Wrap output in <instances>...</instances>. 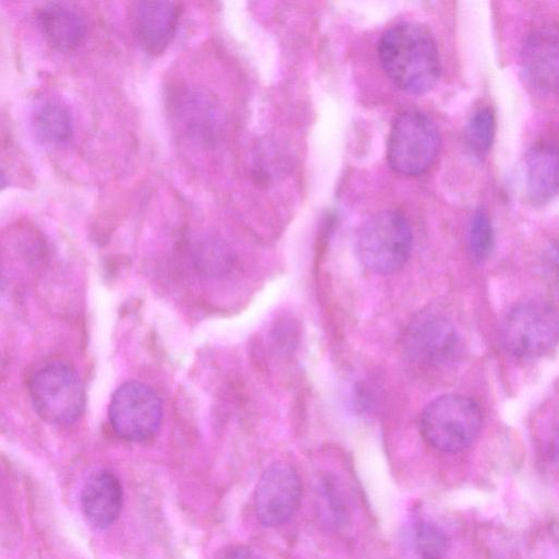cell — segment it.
<instances>
[{
    "label": "cell",
    "instance_id": "1",
    "mask_svg": "<svg viewBox=\"0 0 559 559\" xmlns=\"http://www.w3.org/2000/svg\"><path fill=\"white\" fill-rule=\"evenodd\" d=\"M381 64L401 90L423 94L440 75V59L435 38L424 25L404 22L392 26L379 44Z\"/></svg>",
    "mask_w": 559,
    "mask_h": 559
},
{
    "label": "cell",
    "instance_id": "2",
    "mask_svg": "<svg viewBox=\"0 0 559 559\" xmlns=\"http://www.w3.org/2000/svg\"><path fill=\"white\" fill-rule=\"evenodd\" d=\"M483 425L478 404L461 394H444L431 401L420 418L425 440L439 451L456 453L468 448Z\"/></svg>",
    "mask_w": 559,
    "mask_h": 559
},
{
    "label": "cell",
    "instance_id": "3",
    "mask_svg": "<svg viewBox=\"0 0 559 559\" xmlns=\"http://www.w3.org/2000/svg\"><path fill=\"white\" fill-rule=\"evenodd\" d=\"M413 246L411 226L397 211H383L366 221L356 234L355 247L360 261L378 274L402 267Z\"/></svg>",
    "mask_w": 559,
    "mask_h": 559
},
{
    "label": "cell",
    "instance_id": "4",
    "mask_svg": "<svg viewBox=\"0 0 559 559\" xmlns=\"http://www.w3.org/2000/svg\"><path fill=\"white\" fill-rule=\"evenodd\" d=\"M29 393L35 411L49 424H72L85 407L84 386L75 370L63 362L39 368L31 380Z\"/></svg>",
    "mask_w": 559,
    "mask_h": 559
},
{
    "label": "cell",
    "instance_id": "5",
    "mask_svg": "<svg viewBox=\"0 0 559 559\" xmlns=\"http://www.w3.org/2000/svg\"><path fill=\"white\" fill-rule=\"evenodd\" d=\"M440 151V134L425 114L407 110L394 121L388 142V160L402 175L425 173Z\"/></svg>",
    "mask_w": 559,
    "mask_h": 559
},
{
    "label": "cell",
    "instance_id": "6",
    "mask_svg": "<svg viewBox=\"0 0 559 559\" xmlns=\"http://www.w3.org/2000/svg\"><path fill=\"white\" fill-rule=\"evenodd\" d=\"M501 341L504 348L518 357L546 354L559 342V313L542 301L519 304L503 319Z\"/></svg>",
    "mask_w": 559,
    "mask_h": 559
},
{
    "label": "cell",
    "instance_id": "7",
    "mask_svg": "<svg viewBox=\"0 0 559 559\" xmlns=\"http://www.w3.org/2000/svg\"><path fill=\"white\" fill-rule=\"evenodd\" d=\"M108 417L118 437L128 441H143L159 429L163 418L162 402L148 385L129 381L114 392Z\"/></svg>",
    "mask_w": 559,
    "mask_h": 559
},
{
    "label": "cell",
    "instance_id": "8",
    "mask_svg": "<svg viewBox=\"0 0 559 559\" xmlns=\"http://www.w3.org/2000/svg\"><path fill=\"white\" fill-rule=\"evenodd\" d=\"M403 347L412 361L421 366L438 367L457 358L461 342L455 326L448 318L424 311L406 328Z\"/></svg>",
    "mask_w": 559,
    "mask_h": 559
},
{
    "label": "cell",
    "instance_id": "9",
    "mask_svg": "<svg viewBox=\"0 0 559 559\" xmlns=\"http://www.w3.org/2000/svg\"><path fill=\"white\" fill-rule=\"evenodd\" d=\"M302 487L297 472L277 463L266 468L254 490V509L259 521L267 527L288 522L299 508Z\"/></svg>",
    "mask_w": 559,
    "mask_h": 559
},
{
    "label": "cell",
    "instance_id": "10",
    "mask_svg": "<svg viewBox=\"0 0 559 559\" xmlns=\"http://www.w3.org/2000/svg\"><path fill=\"white\" fill-rule=\"evenodd\" d=\"M173 114L185 135L202 145L214 144L223 128L218 103L199 90H185L175 95Z\"/></svg>",
    "mask_w": 559,
    "mask_h": 559
},
{
    "label": "cell",
    "instance_id": "11",
    "mask_svg": "<svg viewBox=\"0 0 559 559\" xmlns=\"http://www.w3.org/2000/svg\"><path fill=\"white\" fill-rule=\"evenodd\" d=\"M521 69L526 82L543 94H559V33L534 31L521 52Z\"/></svg>",
    "mask_w": 559,
    "mask_h": 559
},
{
    "label": "cell",
    "instance_id": "12",
    "mask_svg": "<svg viewBox=\"0 0 559 559\" xmlns=\"http://www.w3.org/2000/svg\"><path fill=\"white\" fill-rule=\"evenodd\" d=\"M181 7L176 1H136L131 4V25L150 55L162 53L176 33Z\"/></svg>",
    "mask_w": 559,
    "mask_h": 559
},
{
    "label": "cell",
    "instance_id": "13",
    "mask_svg": "<svg viewBox=\"0 0 559 559\" xmlns=\"http://www.w3.org/2000/svg\"><path fill=\"white\" fill-rule=\"evenodd\" d=\"M119 478L108 469L94 472L81 491L83 513L91 525L104 530L118 518L123 500Z\"/></svg>",
    "mask_w": 559,
    "mask_h": 559
},
{
    "label": "cell",
    "instance_id": "14",
    "mask_svg": "<svg viewBox=\"0 0 559 559\" xmlns=\"http://www.w3.org/2000/svg\"><path fill=\"white\" fill-rule=\"evenodd\" d=\"M36 22L45 40L58 51L76 49L85 37L84 19L76 9L64 2L41 5L36 12Z\"/></svg>",
    "mask_w": 559,
    "mask_h": 559
},
{
    "label": "cell",
    "instance_id": "15",
    "mask_svg": "<svg viewBox=\"0 0 559 559\" xmlns=\"http://www.w3.org/2000/svg\"><path fill=\"white\" fill-rule=\"evenodd\" d=\"M525 183L534 203H545L559 193V143L542 141L533 145L525 158Z\"/></svg>",
    "mask_w": 559,
    "mask_h": 559
},
{
    "label": "cell",
    "instance_id": "16",
    "mask_svg": "<svg viewBox=\"0 0 559 559\" xmlns=\"http://www.w3.org/2000/svg\"><path fill=\"white\" fill-rule=\"evenodd\" d=\"M32 128L36 139L47 145L68 142L73 132V118L66 105L47 99L36 106L32 114Z\"/></svg>",
    "mask_w": 559,
    "mask_h": 559
},
{
    "label": "cell",
    "instance_id": "17",
    "mask_svg": "<svg viewBox=\"0 0 559 559\" xmlns=\"http://www.w3.org/2000/svg\"><path fill=\"white\" fill-rule=\"evenodd\" d=\"M412 540L419 559H443L449 547L445 533L436 524L418 520L413 526Z\"/></svg>",
    "mask_w": 559,
    "mask_h": 559
},
{
    "label": "cell",
    "instance_id": "18",
    "mask_svg": "<svg viewBox=\"0 0 559 559\" xmlns=\"http://www.w3.org/2000/svg\"><path fill=\"white\" fill-rule=\"evenodd\" d=\"M496 133L495 112L490 107L477 109L468 120L465 138L471 151L485 155L491 147Z\"/></svg>",
    "mask_w": 559,
    "mask_h": 559
},
{
    "label": "cell",
    "instance_id": "19",
    "mask_svg": "<svg viewBox=\"0 0 559 559\" xmlns=\"http://www.w3.org/2000/svg\"><path fill=\"white\" fill-rule=\"evenodd\" d=\"M467 238L473 260L476 262L484 261L489 254L493 242L492 226L489 216L484 210L479 209L474 213Z\"/></svg>",
    "mask_w": 559,
    "mask_h": 559
},
{
    "label": "cell",
    "instance_id": "20",
    "mask_svg": "<svg viewBox=\"0 0 559 559\" xmlns=\"http://www.w3.org/2000/svg\"><path fill=\"white\" fill-rule=\"evenodd\" d=\"M224 559H260L255 554L247 549H237L229 552Z\"/></svg>",
    "mask_w": 559,
    "mask_h": 559
},
{
    "label": "cell",
    "instance_id": "21",
    "mask_svg": "<svg viewBox=\"0 0 559 559\" xmlns=\"http://www.w3.org/2000/svg\"><path fill=\"white\" fill-rule=\"evenodd\" d=\"M548 258L551 266L559 272V242L550 248Z\"/></svg>",
    "mask_w": 559,
    "mask_h": 559
}]
</instances>
